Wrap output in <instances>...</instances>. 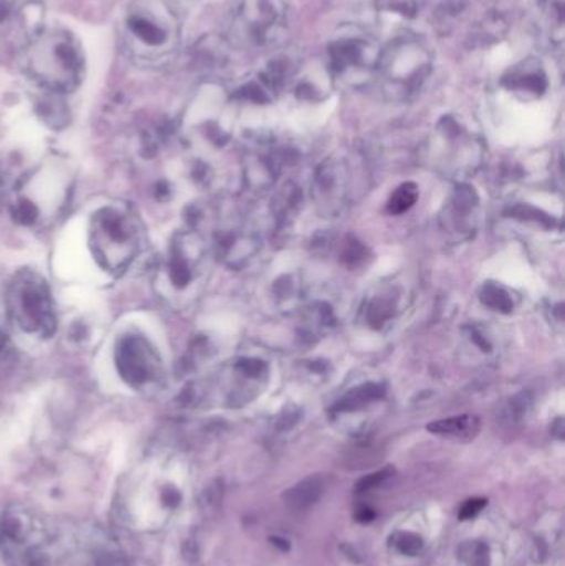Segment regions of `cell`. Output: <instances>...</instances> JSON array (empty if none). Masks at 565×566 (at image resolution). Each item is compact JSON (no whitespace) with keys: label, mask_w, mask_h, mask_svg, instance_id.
Masks as SVG:
<instances>
[{"label":"cell","mask_w":565,"mask_h":566,"mask_svg":"<svg viewBox=\"0 0 565 566\" xmlns=\"http://www.w3.org/2000/svg\"><path fill=\"white\" fill-rule=\"evenodd\" d=\"M188 501L185 465L165 452H149L123 479L116 517L135 534H158L179 517Z\"/></svg>","instance_id":"cell-1"},{"label":"cell","mask_w":565,"mask_h":566,"mask_svg":"<svg viewBox=\"0 0 565 566\" xmlns=\"http://www.w3.org/2000/svg\"><path fill=\"white\" fill-rule=\"evenodd\" d=\"M433 63L430 43L423 36L405 30L395 33L390 42L381 46L375 78L390 98H411L430 78Z\"/></svg>","instance_id":"cell-2"},{"label":"cell","mask_w":565,"mask_h":566,"mask_svg":"<svg viewBox=\"0 0 565 566\" xmlns=\"http://www.w3.org/2000/svg\"><path fill=\"white\" fill-rule=\"evenodd\" d=\"M380 52V42L370 30L347 23L328 40L325 66L332 80L362 86L375 78Z\"/></svg>","instance_id":"cell-3"},{"label":"cell","mask_w":565,"mask_h":566,"mask_svg":"<svg viewBox=\"0 0 565 566\" xmlns=\"http://www.w3.org/2000/svg\"><path fill=\"white\" fill-rule=\"evenodd\" d=\"M90 245L96 262L108 272H123L139 251V226L123 208H102L92 219Z\"/></svg>","instance_id":"cell-4"},{"label":"cell","mask_w":565,"mask_h":566,"mask_svg":"<svg viewBox=\"0 0 565 566\" xmlns=\"http://www.w3.org/2000/svg\"><path fill=\"white\" fill-rule=\"evenodd\" d=\"M126 42L143 59H165L178 49V19L163 0L133 3L126 19Z\"/></svg>","instance_id":"cell-5"},{"label":"cell","mask_w":565,"mask_h":566,"mask_svg":"<svg viewBox=\"0 0 565 566\" xmlns=\"http://www.w3.org/2000/svg\"><path fill=\"white\" fill-rule=\"evenodd\" d=\"M7 312L27 335L50 338L56 329L55 305L49 285L33 272H20L7 290Z\"/></svg>","instance_id":"cell-6"},{"label":"cell","mask_w":565,"mask_h":566,"mask_svg":"<svg viewBox=\"0 0 565 566\" xmlns=\"http://www.w3.org/2000/svg\"><path fill=\"white\" fill-rule=\"evenodd\" d=\"M287 32L284 0H238L232 19V39L239 46L265 50L281 45Z\"/></svg>","instance_id":"cell-7"},{"label":"cell","mask_w":565,"mask_h":566,"mask_svg":"<svg viewBox=\"0 0 565 566\" xmlns=\"http://www.w3.org/2000/svg\"><path fill=\"white\" fill-rule=\"evenodd\" d=\"M29 69L43 85L53 90H70L79 83L82 59L69 35H50L33 46Z\"/></svg>","instance_id":"cell-8"},{"label":"cell","mask_w":565,"mask_h":566,"mask_svg":"<svg viewBox=\"0 0 565 566\" xmlns=\"http://www.w3.org/2000/svg\"><path fill=\"white\" fill-rule=\"evenodd\" d=\"M45 544H49V531L32 509L10 505L0 514V551L23 557Z\"/></svg>","instance_id":"cell-9"},{"label":"cell","mask_w":565,"mask_h":566,"mask_svg":"<svg viewBox=\"0 0 565 566\" xmlns=\"http://www.w3.org/2000/svg\"><path fill=\"white\" fill-rule=\"evenodd\" d=\"M115 361L132 388H148L161 376V359L145 336H123L116 346Z\"/></svg>","instance_id":"cell-10"},{"label":"cell","mask_w":565,"mask_h":566,"mask_svg":"<svg viewBox=\"0 0 565 566\" xmlns=\"http://www.w3.org/2000/svg\"><path fill=\"white\" fill-rule=\"evenodd\" d=\"M510 545L500 532H471L454 545L451 566H510Z\"/></svg>","instance_id":"cell-11"},{"label":"cell","mask_w":565,"mask_h":566,"mask_svg":"<svg viewBox=\"0 0 565 566\" xmlns=\"http://www.w3.org/2000/svg\"><path fill=\"white\" fill-rule=\"evenodd\" d=\"M435 541L433 522L423 512L405 517L401 524L391 528L387 548L391 557L400 560H418L430 552Z\"/></svg>","instance_id":"cell-12"},{"label":"cell","mask_w":565,"mask_h":566,"mask_svg":"<svg viewBox=\"0 0 565 566\" xmlns=\"http://www.w3.org/2000/svg\"><path fill=\"white\" fill-rule=\"evenodd\" d=\"M563 518L556 512L543 515L531 534L530 560L533 566H557L563 558Z\"/></svg>","instance_id":"cell-13"},{"label":"cell","mask_w":565,"mask_h":566,"mask_svg":"<svg viewBox=\"0 0 565 566\" xmlns=\"http://www.w3.org/2000/svg\"><path fill=\"white\" fill-rule=\"evenodd\" d=\"M501 85L523 98H540L550 88V76L543 60L527 56L504 73Z\"/></svg>","instance_id":"cell-14"},{"label":"cell","mask_w":565,"mask_h":566,"mask_svg":"<svg viewBox=\"0 0 565 566\" xmlns=\"http://www.w3.org/2000/svg\"><path fill=\"white\" fill-rule=\"evenodd\" d=\"M534 33L544 49L561 52L565 33V0H540L534 12Z\"/></svg>","instance_id":"cell-15"},{"label":"cell","mask_w":565,"mask_h":566,"mask_svg":"<svg viewBox=\"0 0 565 566\" xmlns=\"http://www.w3.org/2000/svg\"><path fill=\"white\" fill-rule=\"evenodd\" d=\"M378 23L395 33L405 32V23L418 13V0H375Z\"/></svg>","instance_id":"cell-16"},{"label":"cell","mask_w":565,"mask_h":566,"mask_svg":"<svg viewBox=\"0 0 565 566\" xmlns=\"http://www.w3.org/2000/svg\"><path fill=\"white\" fill-rule=\"evenodd\" d=\"M324 491V479L318 478V475H311V478L304 479V481L299 482L285 492V505L292 512L302 514V512L311 511L321 501Z\"/></svg>","instance_id":"cell-17"},{"label":"cell","mask_w":565,"mask_h":566,"mask_svg":"<svg viewBox=\"0 0 565 566\" xmlns=\"http://www.w3.org/2000/svg\"><path fill=\"white\" fill-rule=\"evenodd\" d=\"M480 428V418L473 415L454 416V418L441 419L428 424V431L431 434L457 439V441H471L477 438Z\"/></svg>","instance_id":"cell-18"},{"label":"cell","mask_w":565,"mask_h":566,"mask_svg":"<svg viewBox=\"0 0 565 566\" xmlns=\"http://www.w3.org/2000/svg\"><path fill=\"white\" fill-rule=\"evenodd\" d=\"M467 10V0H444L435 12V23L440 32L448 33L454 29L458 19Z\"/></svg>","instance_id":"cell-19"},{"label":"cell","mask_w":565,"mask_h":566,"mask_svg":"<svg viewBox=\"0 0 565 566\" xmlns=\"http://www.w3.org/2000/svg\"><path fill=\"white\" fill-rule=\"evenodd\" d=\"M418 196H420V189L415 182H405L401 185L397 191L391 196L390 201H388V212L390 214L400 216L404 212L410 211L414 208L415 202L418 201Z\"/></svg>","instance_id":"cell-20"},{"label":"cell","mask_w":565,"mask_h":566,"mask_svg":"<svg viewBox=\"0 0 565 566\" xmlns=\"http://www.w3.org/2000/svg\"><path fill=\"white\" fill-rule=\"evenodd\" d=\"M384 395V389L378 385H367L364 388L355 389L352 391L344 401L338 402V411H354V409L364 408L372 399L380 398Z\"/></svg>","instance_id":"cell-21"},{"label":"cell","mask_w":565,"mask_h":566,"mask_svg":"<svg viewBox=\"0 0 565 566\" xmlns=\"http://www.w3.org/2000/svg\"><path fill=\"white\" fill-rule=\"evenodd\" d=\"M483 302L490 305L491 308L501 310V312H511L513 310V302L504 290L496 285L484 286Z\"/></svg>","instance_id":"cell-22"},{"label":"cell","mask_w":565,"mask_h":566,"mask_svg":"<svg viewBox=\"0 0 565 566\" xmlns=\"http://www.w3.org/2000/svg\"><path fill=\"white\" fill-rule=\"evenodd\" d=\"M391 475H394V469L391 468L381 469V471L374 472V474L367 475V478L362 479V481L358 482L357 492H360L362 494V492L374 491V489L380 488L385 481H388Z\"/></svg>","instance_id":"cell-23"},{"label":"cell","mask_w":565,"mask_h":566,"mask_svg":"<svg viewBox=\"0 0 565 566\" xmlns=\"http://www.w3.org/2000/svg\"><path fill=\"white\" fill-rule=\"evenodd\" d=\"M488 501L484 499H471L467 504L463 505L460 512V518L463 522H473L483 514L484 509H486Z\"/></svg>","instance_id":"cell-24"},{"label":"cell","mask_w":565,"mask_h":566,"mask_svg":"<svg viewBox=\"0 0 565 566\" xmlns=\"http://www.w3.org/2000/svg\"><path fill=\"white\" fill-rule=\"evenodd\" d=\"M7 349H9V339H7L6 333H3L2 328H0V363H2Z\"/></svg>","instance_id":"cell-25"},{"label":"cell","mask_w":565,"mask_h":566,"mask_svg":"<svg viewBox=\"0 0 565 566\" xmlns=\"http://www.w3.org/2000/svg\"><path fill=\"white\" fill-rule=\"evenodd\" d=\"M375 517L374 512L370 511L368 507L362 509L360 512L357 514V518H360L362 522H368L372 521V518Z\"/></svg>","instance_id":"cell-26"},{"label":"cell","mask_w":565,"mask_h":566,"mask_svg":"<svg viewBox=\"0 0 565 566\" xmlns=\"http://www.w3.org/2000/svg\"><path fill=\"white\" fill-rule=\"evenodd\" d=\"M0 191H2V171H0Z\"/></svg>","instance_id":"cell-27"}]
</instances>
